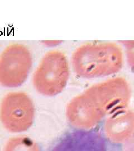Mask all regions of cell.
Here are the masks:
<instances>
[{
	"instance_id": "5b68a950",
	"label": "cell",
	"mask_w": 134,
	"mask_h": 151,
	"mask_svg": "<svg viewBox=\"0 0 134 151\" xmlns=\"http://www.w3.org/2000/svg\"><path fill=\"white\" fill-rule=\"evenodd\" d=\"M64 135L52 151H123V145L111 139L102 131L78 129Z\"/></svg>"
},
{
	"instance_id": "3957f363",
	"label": "cell",
	"mask_w": 134,
	"mask_h": 151,
	"mask_svg": "<svg viewBox=\"0 0 134 151\" xmlns=\"http://www.w3.org/2000/svg\"><path fill=\"white\" fill-rule=\"evenodd\" d=\"M35 108L32 100L22 92L7 94L0 106V119L6 129L12 133H22L32 125Z\"/></svg>"
},
{
	"instance_id": "ba28073f",
	"label": "cell",
	"mask_w": 134,
	"mask_h": 151,
	"mask_svg": "<svg viewBox=\"0 0 134 151\" xmlns=\"http://www.w3.org/2000/svg\"><path fill=\"white\" fill-rule=\"evenodd\" d=\"M123 151H134V135L123 145Z\"/></svg>"
},
{
	"instance_id": "6da1fadb",
	"label": "cell",
	"mask_w": 134,
	"mask_h": 151,
	"mask_svg": "<svg viewBox=\"0 0 134 151\" xmlns=\"http://www.w3.org/2000/svg\"><path fill=\"white\" fill-rule=\"evenodd\" d=\"M123 61L121 50L113 43L83 45L75 50L72 57L75 72L84 78L115 73L121 68Z\"/></svg>"
},
{
	"instance_id": "52a82bcc",
	"label": "cell",
	"mask_w": 134,
	"mask_h": 151,
	"mask_svg": "<svg viewBox=\"0 0 134 151\" xmlns=\"http://www.w3.org/2000/svg\"><path fill=\"white\" fill-rule=\"evenodd\" d=\"M127 49V56L129 65L134 70V41L124 42Z\"/></svg>"
},
{
	"instance_id": "8992f818",
	"label": "cell",
	"mask_w": 134,
	"mask_h": 151,
	"mask_svg": "<svg viewBox=\"0 0 134 151\" xmlns=\"http://www.w3.org/2000/svg\"><path fill=\"white\" fill-rule=\"evenodd\" d=\"M4 151H40L38 143L27 136H17L9 139Z\"/></svg>"
},
{
	"instance_id": "7a4b0ae2",
	"label": "cell",
	"mask_w": 134,
	"mask_h": 151,
	"mask_svg": "<svg viewBox=\"0 0 134 151\" xmlns=\"http://www.w3.org/2000/svg\"><path fill=\"white\" fill-rule=\"evenodd\" d=\"M69 76V65L64 54L58 50L50 51L35 71L33 85L40 93L53 96L63 90Z\"/></svg>"
},
{
	"instance_id": "277c9868",
	"label": "cell",
	"mask_w": 134,
	"mask_h": 151,
	"mask_svg": "<svg viewBox=\"0 0 134 151\" xmlns=\"http://www.w3.org/2000/svg\"><path fill=\"white\" fill-rule=\"evenodd\" d=\"M32 65V57L27 47L20 44L8 46L0 55V83L7 87L21 86Z\"/></svg>"
}]
</instances>
